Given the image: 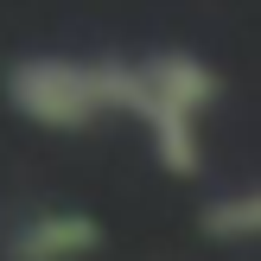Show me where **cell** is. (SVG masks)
<instances>
[{
  "label": "cell",
  "instance_id": "3",
  "mask_svg": "<svg viewBox=\"0 0 261 261\" xmlns=\"http://www.w3.org/2000/svg\"><path fill=\"white\" fill-rule=\"evenodd\" d=\"M102 249V223L83 211H38L13 229L7 261H89Z\"/></svg>",
  "mask_w": 261,
  "mask_h": 261
},
{
  "label": "cell",
  "instance_id": "4",
  "mask_svg": "<svg viewBox=\"0 0 261 261\" xmlns=\"http://www.w3.org/2000/svg\"><path fill=\"white\" fill-rule=\"evenodd\" d=\"M198 229L211 242H261V185H242L229 198H211L198 211Z\"/></svg>",
  "mask_w": 261,
  "mask_h": 261
},
{
  "label": "cell",
  "instance_id": "1",
  "mask_svg": "<svg viewBox=\"0 0 261 261\" xmlns=\"http://www.w3.org/2000/svg\"><path fill=\"white\" fill-rule=\"evenodd\" d=\"M7 102L32 127L51 134H89L96 121L134 109V64L115 58H25L7 70Z\"/></svg>",
  "mask_w": 261,
  "mask_h": 261
},
{
  "label": "cell",
  "instance_id": "2",
  "mask_svg": "<svg viewBox=\"0 0 261 261\" xmlns=\"http://www.w3.org/2000/svg\"><path fill=\"white\" fill-rule=\"evenodd\" d=\"M217 102V70L191 51H160L134 64V121L147 127L153 160L172 178H198L204 166V115Z\"/></svg>",
  "mask_w": 261,
  "mask_h": 261
}]
</instances>
